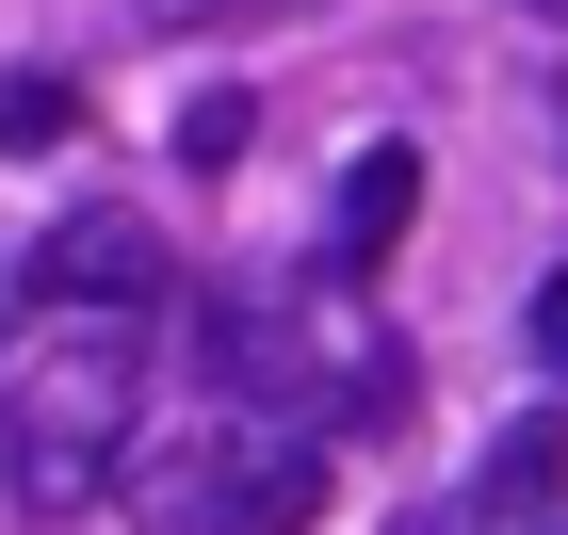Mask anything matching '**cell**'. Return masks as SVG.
Returning a JSON list of instances; mask_svg holds the SVG:
<instances>
[{"instance_id":"cell-6","label":"cell","mask_w":568,"mask_h":535,"mask_svg":"<svg viewBox=\"0 0 568 535\" xmlns=\"http://www.w3.org/2000/svg\"><path fill=\"white\" fill-rule=\"evenodd\" d=\"M65 131H82V82H49V65H17V82H0V146H17V163H49Z\"/></svg>"},{"instance_id":"cell-4","label":"cell","mask_w":568,"mask_h":535,"mask_svg":"<svg viewBox=\"0 0 568 535\" xmlns=\"http://www.w3.org/2000/svg\"><path fill=\"white\" fill-rule=\"evenodd\" d=\"M406 212H423V146H357V163H342V212H325V276H374L406 244Z\"/></svg>"},{"instance_id":"cell-3","label":"cell","mask_w":568,"mask_h":535,"mask_svg":"<svg viewBox=\"0 0 568 535\" xmlns=\"http://www.w3.org/2000/svg\"><path fill=\"white\" fill-rule=\"evenodd\" d=\"M17 309H49V325H146L163 309V244H146L131 212H65V227H33Z\"/></svg>"},{"instance_id":"cell-9","label":"cell","mask_w":568,"mask_h":535,"mask_svg":"<svg viewBox=\"0 0 568 535\" xmlns=\"http://www.w3.org/2000/svg\"><path fill=\"white\" fill-rule=\"evenodd\" d=\"M163 33H195V17H293V0H146Z\"/></svg>"},{"instance_id":"cell-5","label":"cell","mask_w":568,"mask_h":535,"mask_svg":"<svg viewBox=\"0 0 568 535\" xmlns=\"http://www.w3.org/2000/svg\"><path fill=\"white\" fill-rule=\"evenodd\" d=\"M552 487H568V405H536V422H504V439L471 454V487H455V503H471V535H487V519H536Z\"/></svg>"},{"instance_id":"cell-10","label":"cell","mask_w":568,"mask_h":535,"mask_svg":"<svg viewBox=\"0 0 568 535\" xmlns=\"http://www.w3.org/2000/svg\"><path fill=\"white\" fill-rule=\"evenodd\" d=\"M406 535H471V503H423V519H406Z\"/></svg>"},{"instance_id":"cell-7","label":"cell","mask_w":568,"mask_h":535,"mask_svg":"<svg viewBox=\"0 0 568 535\" xmlns=\"http://www.w3.org/2000/svg\"><path fill=\"white\" fill-rule=\"evenodd\" d=\"M179 163H244V97H195L179 114Z\"/></svg>"},{"instance_id":"cell-1","label":"cell","mask_w":568,"mask_h":535,"mask_svg":"<svg viewBox=\"0 0 568 535\" xmlns=\"http://www.w3.org/2000/svg\"><path fill=\"white\" fill-rule=\"evenodd\" d=\"M131 422H146L131 325H49V341L0 373V487L33 503V519H82V503L131 471Z\"/></svg>"},{"instance_id":"cell-8","label":"cell","mask_w":568,"mask_h":535,"mask_svg":"<svg viewBox=\"0 0 568 535\" xmlns=\"http://www.w3.org/2000/svg\"><path fill=\"white\" fill-rule=\"evenodd\" d=\"M536 373H568V276H536Z\"/></svg>"},{"instance_id":"cell-2","label":"cell","mask_w":568,"mask_h":535,"mask_svg":"<svg viewBox=\"0 0 568 535\" xmlns=\"http://www.w3.org/2000/svg\"><path fill=\"white\" fill-rule=\"evenodd\" d=\"M131 503H146V535H308L325 519V439H308V422H276V439L227 422V439L146 454Z\"/></svg>"}]
</instances>
